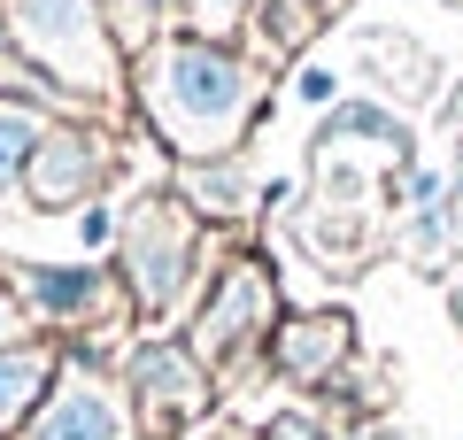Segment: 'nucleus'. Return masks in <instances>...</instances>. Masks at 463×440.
<instances>
[{
	"mask_svg": "<svg viewBox=\"0 0 463 440\" xmlns=\"http://www.w3.org/2000/svg\"><path fill=\"white\" fill-rule=\"evenodd\" d=\"M139 100H147L155 131H163L178 155L194 163H224L240 131L255 124V100H263V78H255L248 54H232L224 39H163L139 62Z\"/></svg>",
	"mask_w": 463,
	"mask_h": 440,
	"instance_id": "1",
	"label": "nucleus"
},
{
	"mask_svg": "<svg viewBox=\"0 0 463 440\" xmlns=\"http://www.w3.org/2000/svg\"><path fill=\"white\" fill-rule=\"evenodd\" d=\"M270 310H279V286H270L263 263H232L224 278H216L209 293V310H201V332H194V356L209 363H232V356H248L255 340H270Z\"/></svg>",
	"mask_w": 463,
	"mask_h": 440,
	"instance_id": "2",
	"label": "nucleus"
},
{
	"mask_svg": "<svg viewBox=\"0 0 463 440\" xmlns=\"http://www.w3.org/2000/svg\"><path fill=\"white\" fill-rule=\"evenodd\" d=\"M185 271H194V225H185L170 201H147V209L132 216V293L147 310H170L178 286H185Z\"/></svg>",
	"mask_w": 463,
	"mask_h": 440,
	"instance_id": "3",
	"label": "nucleus"
},
{
	"mask_svg": "<svg viewBox=\"0 0 463 440\" xmlns=\"http://www.w3.org/2000/svg\"><path fill=\"white\" fill-rule=\"evenodd\" d=\"M16 32L62 78H100V0H16Z\"/></svg>",
	"mask_w": 463,
	"mask_h": 440,
	"instance_id": "4",
	"label": "nucleus"
},
{
	"mask_svg": "<svg viewBox=\"0 0 463 440\" xmlns=\"http://www.w3.org/2000/svg\"><path fill=\"white\" fill-rule=\"evenodd\" d=\"M347 356H355V317L347 310H301L270 332V363L286 378H301V387H325Z\"/></svg>",
	"mask_w": 463,
	"mask_h": 440,
	"instance_id": "5",
	"label": "nucleus"
},
{
	"mask_svg": "<svg viewBox=\"0 0 463 440\" xmlns=\"http://www.w3.org/2000/svg\"><path fill=\"white\" fill-rule=\"evenodd\" d=\"M132 387H139V402H147L155 425H185L209 402V371H201V356H185V348H139Z\"/></svg>",
	"mask_w": 463,
	"mask_h": 440,
	"instance_id": "6",
	"label": "nucleus"
},
{
	"mask_svg": "<svg viewBox=\"0 0 463 440\" xmlns=\"http://www.w3.org/2000/svg\"><path fill=\"white\" fill-rule=\"evenodd\" d=\"M32 440H124V409H116L109 387L70 378V387L47 402V417L32 425Z\"/></svg>",
	"mask_w": 463,
	"mask_h": 440,
	"instance_id": "7",
	"label": "nucleus"
},
{
	"mask_svg": "<svg viewBox=\"0 0 463 440\" xmlns=\"http://www.w3.org/2000/svg\"><path fill=\"white\" fill-rule=\"evenodd\" d=\"M93 170H100V147L85 139V131H54V139H39V155H32V194L39 201H70V194L93 186Z\"/></svg>",
	"mask_w": 463,
	"mask_h": 440,
	"instance_id": "8",
	"label": "nucleus"
},
{
	"mask_svg": "<svg viewBox=\"0 0 463 440\" xmlns=\"http://www.w3.org/2000/svg\"><path fill=\"white\" fill-rule=\"evenodd\" d=\"M325 16H332V0H255V32H263V54H294V47H309Z\"/></svg>",
	"mask_w": 463,
	"mask_h": 440,
	"instance_id": "9",
	"label": "nucleus"
},
{
	"mask_svg": "<svg viewBox=\"0 0 463 440\" xmlns=\"http://www.w3.org/2000/svg\"><path fill=\"white\" fill-rule=\"evenodd\" d=\"M39 387H47V356L39 348H0V425H16Z\"/></svg>",
	"mask_w": 463,
	"mask_h": 440,
	"instance_id": "10",
	"label": "nucleus"
},
{
	"mask_svg": "<svg viewBox=\"0 0 463 440\" xmlns=\"http://www.w3.org/2000/svg\"><path fill=\"white\" fill-rule=\"evenodd\" d=\"M39 155V116L24 100H0V186L24 178V163Z\"/></svg>",
	"mask_w": 463,
	"mask_h": 440,
	"instance_id": "11",
	"label": "nucleus"
},
{
	"mask_svg": "<svg viewBox=\"0 0 463 440\" xmlns=\"http://www.w3.org/2000/svg\"><path fill=\"white\" fill-rule=\"evenodd\" d=\"M24 286H32V301H47V310H62V317L93 310V271H32Z\"/></svg>",
	"mask_w": 463,
	"mask_h": 440,
	"instance_id": "12",
	"label": "nucleus"
},
{
	"mask_svg": "<svg viewBox=\"0 0 463 440\" xmlns=\"http://www.w3.org/2000/svg\"><path fill=\"white\" fill-rule=\"evenodd\" d=\"M294 100H301V109H340V70L301 62V70H294Z\"/></svg>",
	"mask_w": 463,
	"mask_h": 440,
	"instance_id": "13",
	"label": "nucleus"
},
{
	"mask_svg": "<svg viewBox=\"0 0 463 440\" xmlns=\"http://www.w3.org/2000/svg\"><path fill=\"white\" fill-rule=\"evenodd\" d=\"M201 201H216V216L248 209V178H240V170H224V163H216L209 178H201Z\"/></svg>",
	"mask_w": 463,
	"mask_h": 440,
	"instance_id": "14",
	"label": "nucleus"
},
{
	"mask_svg": "<svg viewBox=\"0 0 463 440\" xmlns=\"http://www.w3.org/2000/svg\"><path fill=\"white\" fill-rule=\"evenodd\" d=\"M185 8H194V24H201V32H232V24H240V16H248V8H255V0H185Z\"/></svg>",
	"mask_w": 463,
	"mask_h": 440,
	"instance_id": "15",
	"label": "nucleus"
},
{
	"mask_svg": "<svg viewBox=\"0 0 463 440\" xmlns=\"http://www.w3.org/2000/svg\"><path fill=\"white\" fill-rule=\"evenodd\" d=\"M270 440H332V433L317 417H279V425H270Z\"/></svg>",
	"mask_w": 463,
	"mask_h": 440,
	"instance_id": "16",
	"label": "nucleus"
},
{
	"mask_svg": "<svg viewBox=\"0 0 463 440\" xmlns=\"http://www.w3.org/2000/svg\"><path fill=\"white\" fill-rule=\"evenodd\" d=\"M456 201H463V147H456Z\"/></svg>",
	"mask_w": 463,
	"mask_h": 440,
	"instance_id": "17",
	"label": "nucleus"
},
{
	"mask_svg": "<svg viewBox=\"0 0 463 440\" xmlns=\"http://www.w3.org/2000/svg\"><path fill=\"white\" fill-rule=\"evenodd\" d=\"M0 340H8V301H0Z\"/></svg>",
	"mask_w": 463,
	"mask_h": 440,
	"instance_id": "18",
	"label": "nucleus"
},
{
	"mask_svg": "<svg viewBox=\"0 0 463 440\" xmlns=\"http://www.w3.org/2000/svg\"><path fill=\"white\" fill-rule=\"evenodd\" d=\"M371 440H394V433H371Z\"/></svg>",
	"mask_w": 463,
	"mask_h": 440,
	"instance_id": "19",
	"label": "nucleus"
},
{
	"mask_svg": "<svg viewBox=\"0 0 463 440\" xmlns=\"http://www.w3.org/2000/svg\"><path fill=\"white\" fill-rule=\"evenodd\" d=\"M224 440H232V433H224Z\"/></svg>",
	"mask_w": 463,
	"mask_h": 440,
	"instance_id": "20",
	"label": "nucleus"
}]
</instances>
